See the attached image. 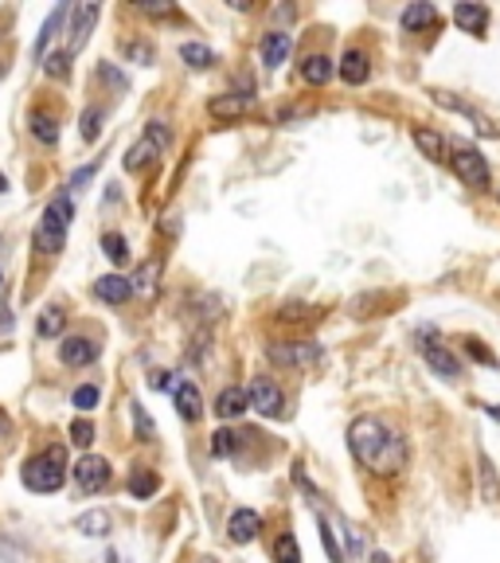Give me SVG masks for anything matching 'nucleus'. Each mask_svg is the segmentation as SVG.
<instances>
[{"label": "nucleus", "instance_id": "obj_1", "mask_svg": "<svg viewBox=\"0 0 500 563\" xmlns=\"http://www.w3.org/2000/svg\"><path fill=\"white\" fill-rule=\"evenodd\" d=\"M348 450L368 474H379V477H396L399 470L407 466V439L396 427H387L384 419H376V415L352 419Z\"/></svg>", "mask_w": 500, "mask_h": 563}, {"label": "nucleus", "instance_id": "obj_2", "mask_svg": "<svg viewBox=\"0 0 500 563\" xmlns=\"http://www.w3.org/2000/svg\"><path fill=\"white\" fill-rule=\"evenodd\" d=\"M67 474H70L67 450L47 446V450H40V454L27 457L24 470H20V482H24V489H32V493H59L63 482H67Z\"/></svg>", "mask_w": 500, "mask_h": 563}, {"label": "nucleus", "instance_id": "obj_3", "mask_svg": "<svg viewBox=\"0 0 500 563\" xmlns=\"http://www.w3.org/2000/svg\"><path fill=\"white\" fill-rule=\"evenodd\" d=\"M70 220H75V203H70V192L52 196V203L40 216V228H35V251L40 255H59L63 243H67Z\"/></svg>", "mask_w": 500, "mask_h": 563}, {"label": "nucleus", "instance_id": "obj_4", "mask_svg": "<svg viewBox=\"0 0 500 563\" xmlns=\"http://www.w3.org/2000/svg\"><path fill=\"white\" fill-rule=\"evenodd\" d=\"M168 145H173V133H168V125L165 122H149L145 137H141L137 145L125 153V173H145V168H149L153 161L168 150Z\"/></svg>", "mask_w": 500, "mask_h": 563}, {"label": "nucleus", "instance_id": "obj_5", "mask_svg": "<svg viewBox=\"0 0 500 563\" xmlns=\"http://www.w3.org/2000/svg\"><path fill=\"white\" fill-rule=\"evenodd\" d=\"M449 168L457 173V180H462V185L492 188L489 161H485V153L474 150V145H457V150H449Z\"/></svg>", "mask_w": 500, "mask_h": 563}, {"label": "nucleus", "instance_id": "obj_6", "mask_svg": "<svg viewBox=\"0 0 500 563\" xmlns=\"http://www.w3.org/2000/svg\"><path fill=\"white\" fill-rule=\"evenodd\" d=\"M266 356L278 368H313V364L325 361V349L316 341H286V344H270Z\"/></svg>", "mask_w": 500, "mask_h": 563}, {"label": "nucleus", "instance_id": "obj_7", "mask_svg": "<svg viewBox=\"0 0 500 563\" xmlns=\"http://www.w3.org/2000/svg\"><path fill=\"white\" fill-rule=\"evenodd\" d=\"M246 404L255 407L263 419H281L286 415V391L270 376H255L246 387Z\"/></svg>", "mask_w": 500, "mask_h": 563}, {"label": "nucleus", "instance_id": "obj_8", "mask_svg": "<svg viewBox=\"0 0 500 563\" xmlns=\"http://www.w3.org/2000/svg\"><path fill=\"white\" fill-rule=\"evenodd\" d=\"M419 349L422 356H426V364H431V372H438L442 379H462V361H457L454 352L446 349V344H438V336H434V329H419Z\"/></svg>", "mask_w": 500, "mask_h": 563}, {"label": "nucleus", "instance_id": "obj_9", "mask_svg": "<svg viewBox=\"0 0 500 563\" xmlns=\"http://www.w3.org/2000/svg\"><path fill=\"white\" fill-rule=\"evenodd\" d=\"M70 477H75V485H79V493H102L105 485H110V477H114V470H110V462L98 454H82L79 466L70 470Z\"/></svg>", "mask_w": 500, "mask_h": 563}, {"label": "nucleus", "instance_id": "obj_10", "mask_svg": "<svg viewBox=\"0 0 500 563\" xmlns=\"http://www.w3.org/2000/svg\"><path fill=\"white\" fill-rule=\"evenodd\" d=\"M211 118H220V122H238V118L255 114V95L251 90H231V95H220L208 102Z\"/></svg>", "mask_w": 500, "mask_h": 563}, {"label": "nucleus", "instance_id": "obj_11", "mask_svg": "<svg viewBox=\"0 0 500 563\" xmlns=\"http://www.w3.org/2000/svg\"><path fill=\"white\" fill-rule=\"evenodd\" d=\"M95 20H98V4L70 9V32H67V47H63V52H67V55L82 52V47H87V40H90V27H95Z\"/></svg>", "mask_w": 500, "mask_h": 563}, {"label": "nucleus", "instance_id": "obj_12", "mask_svg": "<svg viewBox=\"0 0 500 563\" xmlns=\"http://www.w3.org/2000/svg\"><path fill=\"white\" fill-rule=\"evenodd\" d=\"M98 344L90 341V336H63L59 344V361L67 364V368H87V364L98 361Z\"/></svg>", "mask_w": 500, "mask_h": 563}, {"label": "nucleus", "instance_id": "obj_13", "mask_svg": "<svg viewBox=\"0 0 500 563\" xmlns=\"http://www.w3.org/2000/svg\"><path fill=\"white\" fill-rule=\"evenodd\" d=\"M336 75H341L348 87H364L371 75V59L364 47H348V52L341 55V63H336Z\"/></svg>", "mask_w": 500, "mask_h": 563}, {"label": "nucleus", "instance_id": "obj_14", "mask_svg": "<svg viewBox=\"0 0 500 563\" xmlns=\"http://www.w3.org/2000/svg\"><path fill=\"white\" fill-rule=\"evenodd\" d=\"M258 532H263V512H255V509L231 512V520H227L231 544H251V540H258Z\"/></svg>", "mask_w": 500, "mask_h": 563}, {"label": "nucleus", "instance_id": "obj_15", "mask_svg": "<svg viewBox=\"0 0 500 563\" xmlns=\"http://www.w3.org/2000/svg\"><path fill=\"white\" fill-rule=\"evenodd\" d=\"M438 27H442V12L434 9V4H426V0H419V4L403 9V32L426 35V32H438Z\"/></svg>", "mask_w": 500, "mask_h": 563}, {"label": "nucleus", "instance_id": "obj_16", "mask_svg": "<svg viewBox=\"0 0 500 563\" xmlns=\"http://www.w3.org/2000/svg\"><path fill=\"white\" fill-rule=\"evenodd\" d=\"M95 298L105 301V306H125L133 298V282L122 278V274H102L95 282Z\"/></svg>", "mask_w": 500, "mask_h": 563}, {"label": "nucleus", "instance_id": "obj_17", "mask_svg": "<svg viewBox=\"0 0 500 563\" xmlns=\"http://www.w3.org/2000/svg\"><path fill=\"white\" fill-rule=\"evenodd\" d=\"M414 145H419V153L426 161H434V165H446L449 161V141L442 137L438 130H426V125H414Z\"/></svg>", "mask_w": 500, "mask_h": 563}, {"label": "nucleus", "instance_id": "obj_18", "mask_svg": "<svg viewBox=\"0 0 500 563\" xmlns=\"http://www.w3.org/2000/svg\"><path fill=\"white\" fill-rule=\"evenodd\" d=\"M173 404H176V415H180L185 422H200L203 396H200V387H196V384L180 379V384H176V391H173Z\"/></svg>", "mask_w": 500, "mask_h": 563}, {"label": "nucleus", "instance_id": "obj_19", "mask_svg": "<svg viewBox=\"0 0 500 563\" xmlns=\"http://www.w3.org/2000/svg\"><path fill=\"white\" fill-rule=\"evenodd\" d=\"M290 52H293V35L281 27V32H266L263 35V63H266V70H278L281 63L290 59Z\"/></svg>", "mask_w": 500, "mask_h": 563}, {"label": "nucleus", "instance_id": "obj_20", "mask_svg": "<svg viewBox=\"0 0 500 563\" xmlns=\"http://www.w3.org/2000/svg\"><path fill=\"white\" fill-rule=\"evenodd\" d=\"M454 24L462 27V32H474L477 40H485V32H489V9H485V4H457Z\"/></svg>", "mask_w": 500, "mask_h": 563}, {"label": "nucleus", "instance_id": "obj_21", "mask_svg": "<svg viewBox=\"0 0 500 563\" xmlns=\"http://www.w3.org/2000/svg\"><path fill=\"white\" fill-rule=\"evenodd\" d=\"M333 79V59L329 55H305L301 59V82H309V87H325V82Z\"/></svg>", "mask_w": 500, "mask_h": 563}, {"label": "nucleus", "instance_id": "obj_22", "mask_svg": "<svg viewBox=\"0 0 500 563\" xmlns=\"http://www.w3.org/2000/svg\"><path fill=\"white\" fill-rule=\"evenodd\" d=\"M246 387H223L220 396H215V415L220 419H238L246 411Z\"/></svg>", "mask_w": 500, "mask_h": 563}, {"label": "nucleus", "instance_id": "obj_23", "mask_svg": "<svg viewBox=\"0 0 500 563\" xmlns=\"http://www.w3.org/2000/svg\"><path fill=\"white\" fill-rule=\"evenodd\" d=\"M32 137L40 141V145H55L59 141V118L55 114H47V110H32Z\"/></svg>", "mask_w": 500, "mask_h": 563}, {"label": "nucleus", "instance_id": "obj_24", "mask_svg": "<svg viewBox=\"0 0 500 563\" xmlns=\"http://www.w3.org/2000/svg\"><path fill=\"white\" fill-rule=\"evenodd\" d=\"M70 16V9L67 4H59V9H52V16L44 20V27H40V40H35V59H44L47 55V44H52L55 35H59V27H63V20Z\"/></svg>", "mask_w": 500, "mask_h": 563}, {"label": "nucleus", "instance_id": "obj_25", "mask_svg": "<svg viewBox=\"0 0 500 563\" xmlns=\"http://www.w3.org/2000/svg\"><path fill=\"white\" fill-rule=\"evenodd\" d=\"M180 59H185L192 70H211V67H215V63H220V59H215V52H211L208 44H196V40H188V44H180Z\"/></svg>", "mask_w": 500, "mask_h": 563}, {"label": "nucleus", "instance_id": "obj_26", "mask_svg": "<svg viewBox=\"0 0 500 563\" xmlns=\"http://www.w3.org/2000/svg\"><path fill=\"white\" fill-rule=\"evenodd\" d=\"M157 489H160V477L153 474V470L137 466L130 474V493L137 497V501H149V497H157Z\"/></svg>", "mask_w": 500, "mask_h": 563}, {"label": "nucleus", "instance_id": "obj_27", "mask_svg": "<svg viewBox=\"0 0 500 563\" xmlns=\"http://www.w3.org/2000/svg\"><path fill=\"white\" fill-rule=\"evenodd\" d=\"M75 528H79L82 537H110L114 520H110V512H105V509H90V512H82Z\"/></svg>", "mask_w": 500, "mask_h": 563}, {"label": "nucleus", "instance_id": "obj_28", "mask_svg": "<svg viewBox=\"0 0 500 563\" xmlns=\"http://www.w3.org/2000/svg\"><path fill=\"white\" fill-rule=\"evenodd\" d=\"M102 251H105V258H110L114 266L130 263V243H125V235H118V231H105V235H102Z\"/></svg>", "mask_w": 500, "mask_h": 563}, {"label": "nucleus", "instance_id": "obj_29", "mask_svg": "<svg viewBox=\"0 0 500 563\" xmlns=\"http://www.w3.org/2000/svg\"><path fill=\"white\" fill-rule=\"evenodd\" d=\"M438 102L454 106L457 114H466V118H469V122H474V125H477V133H481V137H497V130H492V125H489V118H481V114H477L474 106H466V102H457V98H449V95H438Z\"/></svg>", "mask_w": 500, "mask_h": 563}, {"label": "nucleus", "instance_id": "obj_30", "mask_svg": "<svg viewBox=\"0 0 500 563\" xmlns=\"http://www.w3.org/2000/svg\"><path fill=\"white\" fill-rule=\"evenodd\" d=\"M63 325H67V313H63L59 306L44 309L40 313V321H35V333L40 336H63Z\"/></svg>", "mask_w": 500, "mask_h": 563}, {"label": "nucleus", "instance_id": "obj_31", "mask_svg": "<svg viewBox=\"0 0 500 563\" xmlns=\"http://www.w3.org/2000/svg\"><path fill=\"white\" fill-rule=\"evenodd\" d=\"M274 560L278 563H301V548H298V537L293 532H281L274 540Z\"/></svg>", "mask_w": 500, "mask_h": 563}, {"label": "nucleus", "instance_id": "obj_32", "mask_svg": "<svg viewBox=\"0 0 500 563\" xmlns=\"http://www.w3.org/2000/svg\"><path fill=\"white\" fill-rule=\"evenodd\" d=\"M130 415H133V431H137L141 442H157V427H153L149 411L141 404H130Z\"/></svg>", "mask_w": 500, "mask_h": 563}, {"label": "nucleus", "instance_id": "obj_33", "mask_svg": "<svg viewBox=\"0 0 500 563\" xmlns=\"http://www.w3.org/2000/svg\"><path fill=\"white\" fill-rule=\"evenodd\" d=\"M238 450V434L227 431V427H220V431L211 434V457H231Z\"/></svg>", "mask_w": 500, "mask_h": 563}, {"label": "nucleus", "instance_id": "obj_34", "mask_svg": "<svg viewBox=\"0 0 500 563\" xmlns=\"http://www.w3.org/2000/svg\"><path fill=\"white\" fill-rule=\"evenodd\" d=\"M157 274H160V266L157 263H141L137 266V274H133V294H153V286H157Z\"/></svg>", "mask_w": 500, "mask_h": 563}, {"label": "nucleus", "instance_id": "obj_35", "mask_svg": "<svg viewBox=\"0 0 500 563\" xmlns=\"http://www.w3.org/2000/svg\"><path fill=\"white\" fill-rule=\"evenodd\" d=\"M316 525H321V540H325V552H329V560L333 563H344V548L336 544V532H333V525H329V517L321 512L316 517Z\"/></svg>", "mask_w": 500, "mask_h": 563}, {"label": "nucleus", "instance_id": "obj_36", "mask_svg": "<svg viewBox=\"0 0 500 563\" xmlns=\"http://www.w3.org/2000/svg\"><path fill=\"white\" fill-rule=\"evenodd\" d=\"M82 141H98V133H102V106H90V110H82Z\"/></svg>", "mask_w": 500, "mask_h": 563}, {"label": "nucleus", "instance_id": "obj_37", "mask_svg": "<svg viewBox=\"0 0 500 563\" xmlns=\"http://www.w3.org/2000/svg\"><path fill=\"white\" fill-rule=\"evenodd\" d=\"M98 399H102V391H98L95 384H82V387H75V396H70V404L79 407V411H95Z\"/></svg>", "mask_w": 500, "mask_h": 563}, {"label": "nucleus", "instance_id": "obj_38", "mask_svg": "<svg viewBox=\"0 0 500 563\" xmlns=\"http://www.w3.org/2000/svg\"><path fill=\"white\" fill-rule=\"evenodd\" d=\"M70 442H75V446H90V442H95V422L90 419L70 422Z\"/></svg>", "mask_w": 500, "mask_h": 563}, {"label": "nucleus", "instance_id": "obj_39", "mask_svg": "<svg viewBox=\"0 0 500 563\" xmlns=\"http://www.w3.org/2000/svg\"><path fill=\"white\" fill-rule=\"evenodd\" d=\"M98 79L110 82L114 90H125V87H130V79H125V75L114 67V63H98Z\"/></svg>", "mask_w": 500, "mask_h": 563}, {"label": "nucleus", "instance_id": "obj_40", "mask_svg": "<svg viewBox=\"0 0 500 563\" xmlns=\"http://www.w3.org/2000/svg\"><path fill=\"white\" fill-rule=\"evenodd\" d=\"M466 356H469V361H477V364H485V368H497V356H492L481 341H466Z\"/></svg>", "mask_w": 500, "mask_h": 563}, {"label": "nucleus", "instance_id": "obj_41", "mask_svg": "<svg viewBox=\"0 0 500 563\" xmlns=\"http://www.w3.org/2000/svg\"><path fill=\"white\" fill-rule=\"evenodd\" d=\"M47 75H55V79H67V75H70V55L67 52L47 55Z\"/></svg>", "mask_w": 500, "mask_h": 563}, {"label": "nucleus", "instance_id": "obj_42", "mask_svg": "<svg viewBox=\"0 0 500 563\" xmlns=\"http://www.w3.org/2000/svg\"><path fill=\"white\" fill-rule=\"evenodd\" d=\"M122 52L130 55L133 63H141V67H149V63H153V47L149 44H122Z\"/></svg>", "mask_w": 500, "mask_h": 563}, {"label": "nucleus", "instance_id": "obj_43", "mask_svg": "<svg viewBox=\"0 0 500 563\" xmlns=\"http://www.w3.org/2000/svg\"><path fill=\"white\" fill-rule=\"evenodd\" d=\"M95 173H98V161L95 165H87V168H79V173L70 176V185H67V192H79L82 185H90V180H95Z\"/></svg>", "mask_w": 500, "mask_h": 563}, {"label": "nucleus", "instance_id": "obj_44", "mask_svg": "<svg viewBox=\"0 0 500 563\" xmlns=\"http://www.w3.org/2000/svg\"><path fill=\"white\" fill-rule=\"evenodd\" d=\"M481 477H485V497H489V501H497V482H492V462H489V454H481Z\"/></svg>", "mask_w": 500, "mask_h": 563}, {"label": "nucleus", "instance_id": "obj_45", "mask_svg": "<svg viewBox=\"0 0 500 563\" xmlns=\"http://www.w3.org/2000/svg\"><path fill=\"white\" fill-rule=\"evenodd\" d=\"M293 482L301 485V493H305L309 501H316V485L309 482V477H305V470H301V466H293Z\"/></svg>", "mask_w": 500, "mask_h": 563}, {"label": "nucleus", "instance_id": "obj_46", "mask_svg": "<svg viewBox=\"0 0 500 563\" xmlns=\"http://www.w3.org/2000/svg\"><path fill=\"white\" fill-rule=\"evenodd\" d=\"M149 387H157V391H168V387H173V391H176L173 372H153V376H149Z\"/></svg>", "mask_w": 500, "mask_h": 563}, {"label": "nucleus", "instance_id": "obj_47", "mask_svg": "<svg viewBox=\"0 0 500 563\" xmlns=\"http://www.w3.org/2000/svg\"><path fill=\"white\" fill-rule=\"evenodd\" d=\"M137 12H145V16H176V9L173 4H137Z\"/></svg>", "mask_w": 500, "mask_h": 563}, {"label": "nucleus", "instance_id": "obj_48", "mask_svg": "<svg viewBox=\"0 0 500 563\" xmlns=\"http://www.w3.org/2000/svg\"><path fill=\"white\" fill-rule=\"evenodd\" d=\"M274 16H278V20H293V9H290V4H286V9L278 4V9H274Z\"/></svg>", "mask_w": 500, "mask_h": 563}, {"label": "nucleus", "instance_id": "obj_49", "mask_svg": "<svg viewBox=\"0 0 500 563\" xmlns=\"http://www.w3.org/2000/svg\"><path fill=\"white\" fill-rule=\"evenodd\" d=\"M9 431H12V422H9V415L0 411V439H4V434H9Z\"/></svg>", "mask_w": 500, "mask_h": 563}, {"label": "nucleus", "instance_id": "obj_50", "mask_svg": "<svg viewBox=\"0 0 500 563\" xmlns=\"http://www.w3.org/2000/svg\"><path fill=\"white\" fill-rule=\"evenodd\" d=\"M368 563H396V560H391L387 552H371V560H368Z\"/></svg>", "mask_w": 500, "mask_h": 563}, {"label": "nucleus", "instance_id": "obj_51", "mask_svg": "<svg viewBox=\"0 0 500 563\" xmlns=\"http://www.w3.org/2000/svg\"><path fill=\"white\" fill-rule=\"evenodd\" d=\"M485 411H489V419H492V422H500V404H492V407H485Z\"/></svg>", "mask_w": 500, "mask_h": 563}, {"label": "nucleus", "instance_id": "obj_52", "mask_svg": "<svg viewBox=\"0 0 500 563\" xmlns=\"http://www.w3.org/2000/svg\"><path fill=\"white\" fill-rule=\"evenodd\" d=\"M98 563H118V555H114V552H105V555H102V560H98Z\"/></svg>", "mask_w": 500, "mask_h": 563}, {"label": "nucleus", "instance_id": "obj_53", "mask_svg": "<svg viewBox=\"0 0 500 563\" xmlns=\"http://www.w3.org/2000/svg\"><path fill=\"white\" fill-rule=\"evenodd\" d=\"M4 188H9V176H4V173H0V192H4Z\"/></svg>", "mask_w": 500, "mask_h": 563}, {"label": "nucleus", "instance_id": "obj_54", "mask_svg": "<svg viewBox=\"0 0 500 563\" xmlns=\"http://www.w3.org/2000/svg\"><path fill=\"white\" fill-rule=\"evenodd\" d=\"M0 75H4V63H0Z\"/></svg>", "mask_w": 500, "mask_h": 563}, {"label": "nucleus", "instance_id": "obj_55", "mask_svg": "<svg viewBox=\"0 0 500 563\" xmlns=\"http://www.w3.org/2000/svg\"><path fill=\"white\" fill-rule=\"evenodd\" d=\"M200 563H215V560H200Z\"/></svg>", "mask_w": 500, "mask_h": 563}, {"label": "nucleus", "instance_id": "obj_56", "mask_svg": "<svg viewBox=\"0 0 500 563\" xmlns=\"http://www.w3.org/2000/svg\"><path fill=\"white\" fill-rule=\"evenodd\" d=\"M0 282H4V271H0Z\"/></svg>", "mask_w": 500, "mask_h": 563}, {"label": "nucleus", "instance_id": "obj_57", "mask_svg": "<svg viewBox=\"0 0 500 563\" xmlns=\"http://www.w3.org/2000/svg\"><path fill=\"white\" fill-rule=\"evenodd\" d=\"M497 200H500V188H497Z\"/></svg>", "mask_w": 500, "mask_h": 563}]
</instances>
